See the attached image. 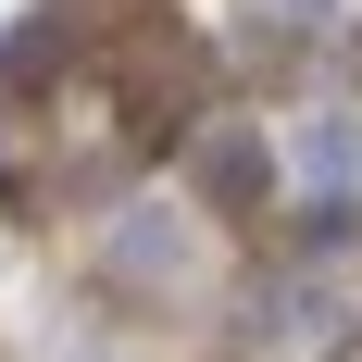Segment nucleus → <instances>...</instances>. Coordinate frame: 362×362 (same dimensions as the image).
I'll use <instances>...</instances> for the list:
<instances>
[{"label": "nucleus", "mask_w": 362, "mask_h": 362, "mask_svg": "<svg viewBox=\"0 0 362 362\" xmlns=\"http://www.w3.org/2000/svg\"><path fill=\"white\" fill-rule=\"evenodd\" d=\"M250 187H262V150L225 138V150H213V200H250Z\"/></svg>", "instance_id": "f257e3e1"}]
</instances>
